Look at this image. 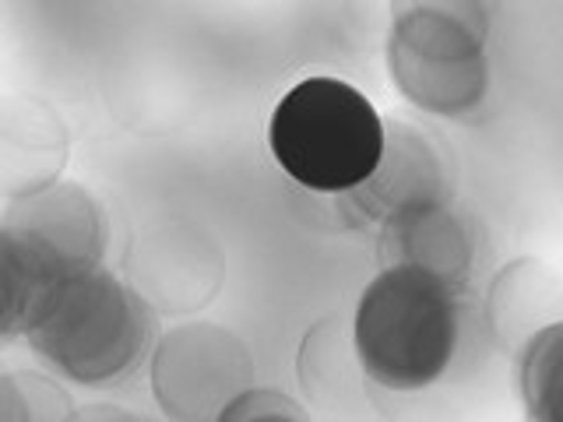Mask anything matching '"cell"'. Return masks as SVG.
Returning a JSON list of instances; mask_svg holds the SVG:
<instances>
[{
	"instance_id": "cell-13",
	"label": "cell",
	"mask_w": 563,
	"mask_h": 422,
	"mask_svg": "<svg viewBox=\"0 0 563 422\" xmlns=\"http://www.w3.org/2000/svg\"><path fill=\"white\" fill-rule=\"evenodd\" d=\"M342 324H321L307 331V342L299 348V384L303 391L317 401L324 398H339L345 391V366L360 363L356 348L342 352Z\"/></svg>"
},
{
	"instance_id": "cell-7",
	"label": "cell",
	"mask_w": 563,
	"mask_h": 422,
	"mask_svg": "<svg viewBox=\"0 0 563 422\" xmlns=\"http://www.w3.org/2000/svg\"><path fill=\"white\" fill-rule=\"evenodd\" d=\"M454 169L430 131L409 120H384V148L366 180L339 193V215L349 225H384L405 211L451 204Z\"/></svg>"
},
{
	"instance_id": "cell-8",
	"label": "cell",
	"mask_w": 563,
	"mask_h": 422,
	"mask_svg": "<svg viewBox=\"0 0 563 422\" xmlns=\"http://www.w3.org/2000/svg\"><path fill=\"white\" fill-rule=\"evenodd\" d=\"M67 163V131L40 99H0V198H22L60 180Z\"/></svg>"
},
{
	"instance_id": "cell-10",
	"label": "cell",
	"mask_w": 563,
	"mask_h": 422,
	"mask_svg": "<svg viewBox=\"0 0 563 422\" xmlns=\"http://www.w3.org/2000/svg\"><path fill=\"white\" fill-rule=\"evenodd\" d=\"M489 321L504 348L518 356L536 331L560 324V281L542 260H515L493 281Z\"/></svg>"
},
{
	"instance_id": "cell-4",
	"label": "cell",
	"mask_w": 563,
	"mask_h": 422,
	"mask_svg": "<svg viewBox=\"0 0 563 422\" xmlns=\"http://www.w3.org/2000/svg\"><path fill=\"white\" fill-rule=\"evenodd\" d=\"M272 155L296 184L317 193H349L374 173L384 148V116L360 88L339 78H307L272 113Z\"/></svg>"
},
{
	"instance_id": "cell-9",
	"label": "cell",
	"mask_w": 563,
	"mask_h": 422,
	"mask_svg": "<svg viewBox=\"0 0 563 422\" xmlns=\"http://www.w3.org/2000/svg\"><path fill=\"white\" fill-rule=\"evenodd\" d=\"M377 254L380 268H419L462 286L475 257V240L451 204H430L387 219L380 225Z\"/></svg>"
},
{
	"instance_id": "cell-1",
	"label": "cell",
	"mask_w": 563,
	"mask_h": 422,
	"mask_svg": "<svg viewBox=\"0 0 563 422\" xmlns=\"http://www.w3.org/2000/svg\"><path fill=\"white\" fill-rule=\"evenodd\" d=\"M163 338L152 299L113 271L32 292L22 342L53 374L81 387H113L134 377Z\"/></svg>"
},
{
	"instance_id": "cell-14",
	"label": "cell",
	"mask_w": 563,
	"mask_h": 422,
	"mask_svg": "<svg viewBox=\"0 0 563 422\" xmlns=\"http://www.w3.org/2000/svg\"><path fill=\"white\" fill-rule=\"evenodd\" d=\"M216 422H313V419L296 398L272 391V387H251L236 401H229Z\"/></svg>"
},
{
	"instance_id": "cell-11",
	"label": "cell",
	"mask_w": 563,
	"mask_h": 422,
	"mask_svg": "<svg viewBox=\"0 0 563 422\" xmlns=\"http://www.w3.org/2000/svg\"><path fill=\"white\" fill-rule=\"evenodd\" d=\"M563 324L536 331L518 352V387L525 401V422H560L563 391Z\"/></svg>"
},
{
	"instance_id": "cell-16",
	"label": "cell",
	"mask_w": 563,
	"mask_h": 422,
	"mask_svg": "<svg viewBox=\"0 0 563 422\" xmlns=\"http://www.w3.org/2000/svg\"><path fill=\"white\" fill-rule=\"evenodd\" d=\"M75 422H155V419L117 409V404H88V409H78Z\"/></svg>"
},
{
	"instance_id": "cell-15",
	"label": "cell",
	"mask_w": 563,
	"mask_h": 422,
	"mask_svg": "<svg viewBox=\"0 0 563 422\" xmlns=\"http://www.w3.org/2000/svg\"><path fill=\"white\" fill-rule=\"evenodd\" d=\"M29 307H32V286L11 264L4 246H0V348H8L14 338H22Z\"/></svg>"
},
{
	"instance_id": "cell-2",
	"label": "cell",
	"mask_w": 563,
	"mask_h": 422,
	"mask_svg": "<svg viewBox=\"0 0 563 422\" xmlns=\"http://www.w3.org/2000/svg\"><path fill=\"white\" fill-rule=\"evenodd\" d=\"M462 331V286L419 268H380L352 316L363 377L412 395L448 374Z\"/></svg>"
},
{
	"instance_id": "cell-6",
	"label": "cell",
	"mask_w": 563,
	"mask_h": 422,
	"mask_svg": "<svg viewBox=\"0 0 563 422\" xmlns=\"http://www.w3.org/2000/svg\"><path fill=\"white\" fill-rule=\"evenodd\" d=\"M152 391L169 422H216L229 401L254 387V359L233 331L180 324L152 352Z\"/></svg>"
},
{
	"instance_id": "cell-12",
	"label": "cell",
	"mask_w": 563,
	"mask_h": 422,
	"mask_svg": "<svg viewBox=\"0 0 563 422\" xmlns=\"http://www.w3.org/2000/svg\"><path fill=\"white\" fill-rule=\"evenodd\" d=\"M67 391L35 369H0V422H75Z\"/></svg>"
},
{
	"instance_id": "cell-3",
	"label": "cell",
	"mask_w": 563,
	"mask_h": 422,
	"mask_svg": "<svg viewBox=\"0 0 563 422\" xmlns=\"http://www.w3.org/2000/svg\"><path fill=\"white\" fill-rule=\"evenodd\" d=\"M387 75L416 110L465 120L489 92V8L479 0H409L391 8Z\"/></svg>"
},
{
	"instance_id": "cell-5",
	"label": "cell",
	"mask_w": 563,
	"mask_h": 422,
	"mask_svg": "<svg viewBox=\"0 0 563 422\" xmlns=\"http://www.w3.org/2000/svg\"><path fill=\"white\" fill-rule=\"evenodd\" d=\"M0 246L32 292L102 268L110 229L92 190L53 180L8 201L0 211Z\"/></svg>"
}]
</instances>
